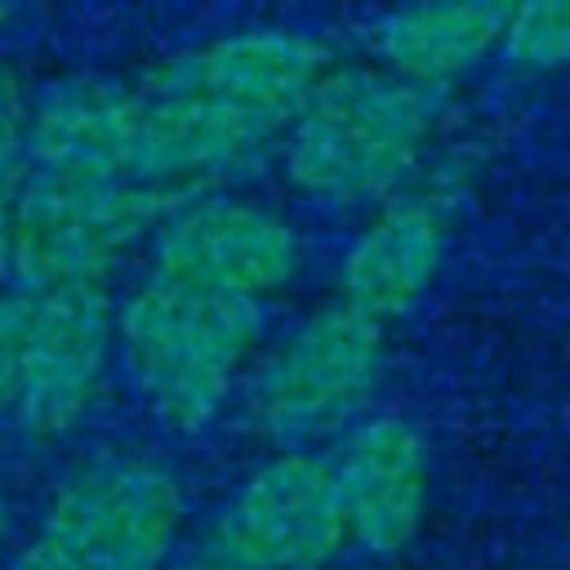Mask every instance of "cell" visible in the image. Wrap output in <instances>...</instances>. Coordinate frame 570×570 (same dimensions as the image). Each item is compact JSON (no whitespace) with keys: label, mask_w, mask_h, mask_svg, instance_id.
<instances>
[{"label":"cell","mask_w":570,"mask_h":570,"mask_svg":"<svg viewBox=\"0 0 570 570\" xmlns=\"http://www.w3.org/2000/svg\"><path fill=\"white\" fill-rule=\"evenodd\" d=\"M503 22V4H410L374 22V49L396 67V76L436 89L441 80L481 62L485 49L499 45Z\"/></svg>","instance_id":"13"},{"label":"cell","mask_w":570,"mask_h":570,"mask_svg":"<svg viewBox=\"0 0 570 570\" xmlns=\"http://www.w3.org/2000/svg\"><path fill=\"white\" fill-rule=\"evenodd\" d=\"M27 165V98L9 76H0V294L13 276V209Z\"/></svg>","instance_id":"14"},{"label":"cell","mask_w":570,"mask_h":570,"mask_svg":"<svg viewBox=\"0 0 570 570\" xmlns=\"http://www.w3.org/2000/svg\"><path fill=\"white\" fill-rule=\"evenodd\" d=\"M27 312H31V294H27V289H4V294H0V410L13 405L18 347H22Z\"/></svg>","instance_id":"16"},{"label":"cell","mask_w":570,"mask_h":570,"mask_svg":"<svg viewBox=\"0 0 570 570\" xmlns=\"http://www.w3.org/2000/svg\"><path fill=\"white\" fill-rule=\"evenodd\" d=\"M503 49L517 62L530 67H557L570 58V0H543V4H521L508 9L503 22Z\"/></svg>","instance_id":"15"},{"label":"cell","mask_w":570,"mask_h":570,"mask_svg":"<svg viewBox=\"0 0 570 570\" xmlns=\"http://www.w3.org/2000/svg\"><path fill=\"white\" fill-rule=\"evenodd\" d=\"M343 539V508L321 454H281L209 525L196 570H312Z\"/></svg>","instance_id":"6"},{"label":"cell","mask_w":570,"mask_h":570,"mask_svg":"<svg viewBox=\"0 0 570 570\" xmlns=\"http://www.w3.org/2000/svg\"><path fill=\"white\" fill-rule=\"evenodd\" d=\"M187 200L169 187L27 174L13 209V276L27 294L98 285L147 227Z\"/></svg>","instance_id":"4"},{"label":"cell","mask_w":570,"mask_h":570,"mask_svg":"<svg viewBox=\"0 0 570 570\" xmlns=\"http://www.w3.org/2000/svg\"><path fill=\"white\" fill-rule=\"evenodd\" d=\"M383 365V334L352 307L307 316L254 374L249 414L272 441L330 436L365 410Z\"/></svg>","instance_id":"5"},{"label":"cell","mask_w":570,"mask_h":570,"mask_svg":"<svg viewBox=\"0 0 570 570\" xmlns=\"http://www.w3.org/2000/svg\"><path fill=\"white\" fill-rule=\"evenodd\" d=\"M4 534H9V503H4V490H0V543H4Z\"/></svg>","instance_id":"17"},{"label":"cell","mask_w":570,"mask_h":570,"mask_svg":"<svg viewBox=\"0 0 570 570\" xmlns=\"http://www.w3.org/2000/svg\"><path fill=\"white\" fill-rule=\"evenodd\" d=\"M321 76L325 49L316 40L298 31H240L165 58L138 80V89L200 98L272 138L294 125Z\"/></svg>","instance_id":"7"},{"label":"cell","mask_w":570,"mask_h":570,"mask_svg":"<svg viewBox=\"0 0 570 570\" xmlns=\"http://www.w3.org/2000/svg\"><path fill=\"white\" fill-rule=\"evenodd\" d=\"M258 325V303L165 276L147 281L116 316L134 383L178 428H200L223 405Z\"/></svg>","instance_id":"2"},{"label":"cell","mask_w":570,"mask_h":570,"mask_svg":"<svg viewBox=\"0 0 570 570\" xmlns=\"http://www.w3.org/2000/svg\"><path fill=\"white\" fill-rule=\"evenodd\" d=\"M138 94L102 76H67L27 102V160L36 174L134 183Z\"/></svg>","instance_id":"11"},{"label":"cell","mask_w":570,"mask_h":570,"mask_svg":"<svg viewBox=\"0 0 570 570\" xmlns=\"http://www.w3.org/2000/svg\"><path fill=\"white\" fill-rule=\"evenodd\" d=\"M298 267V236L249 200H187L156 236V276L258 303Z\"/></svg>","instance_id":"9"},{"label":"cell","mask_w":570,"mask_h":570,"mask_svg":"<svg viewBox=\"0 0 570 570\" xmlns=\"http://www.w3.org/2000/svg\"><path fill=\"white\" fill-rule=\"evenodd\" d=\"M4 18H9V4H0V22H4Z\"/></svg>","instance_id":"18"},{"label":"cell","mask_w":570,"mask_h":570,"mask_svg":"<svg viewBox=\"0 0 570 570\" xmlns=\"http://www.w3.org/2000/svg\"><path fill=\"white\" fill-rule=\"evenodd\" d=\"M178 525L174 472L151 459H98L67 476L13 570H156Z\"/></svg>","instance_id":"3"},{"label":"cell","mask_w":570,"mask_h":570,"mask_svg":"<svg viewBox=\"0 0 570 570\" xmlns=\"http://www.w3.org/2000/svg\"><path fill=\"white\" fill-rule=\"evenodd\" d=\"M111 303L98 285H67L31 294L18 347L13 419L31 436L67 432L94 401L111 352Z\"/></svg>","instance_id":"8"},{"label":"cell","mask_w":570,"mask_h":570,"mask_svg":"<svg viewBox=\"0 0 570 570\" xmlns=\"http://www.w3.org/2000/svg\"><path fill=\"white\" fill-rule=\"evenodd\" d=\"M325 463L338 490L343 534L370 552H401L419 534L428 512V454L410 423L361 419Z\"/></svg>","instance_id":"10"},{"label":"cell","mask_w":570,"mask_h":570,"mask_svg":"<svg viewBox=\"0 0 570 570\" xmlns=\"http://www.w3.org/2000/svg\"><path fill=\"white\" fill-rule=\"evenodd\" d=\"M436 125V89L396 71H325L289 125V174L338 205L383 196Z\"/></svg>","instance_id":"1"},{"label":"cell","mask_w":570,"mask_h":570,"mask_svg":"<svg viewBox=\"0 0 570 570\" xmlns=\"http://www.w3.org/2000/svg\"><path fill=\"white\" fill-rule=\"evenodd\" d=\"M445 254V205L428 196L379 214L343 263V307L383 325L419 303Z\"/></svg>","instance_id":"12"}]
</instances>
